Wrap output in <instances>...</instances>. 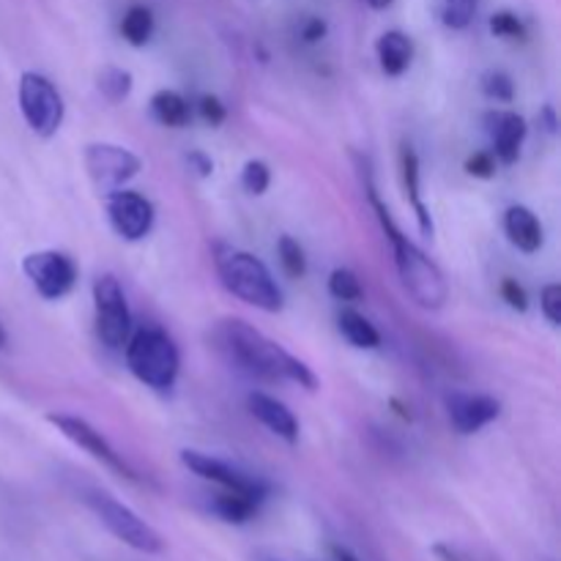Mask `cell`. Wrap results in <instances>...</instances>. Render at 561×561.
Wrapping results in <instances>:
<instances>
[{
    "label": "cell",
    "mask_w": 561,
    "mask_h": 561,
    "mask_svg": "<svg viewBox=\"0 0 561 561\" xmlns=\"http://www.w3.org/2000/svg\"><path fill=\"white\" fill-rule=\"evenodd\" d=\"M211 345L228 365L247 373V376L261 378V381L299 383L307 392L318 389L316 373L305 362L296 359L283 345L274 343L272 337L257 332L241 318H222L211 329Z\"/></svg>",
    "instance_id": "6da1fadb"
},
{
    "label": "cell",
    "mask_w": 561,
    "mask_h": 561,
    "mask_svg": "<svg viewBox=\"0 0 561 561\" xmlns=\"http://www.w3.org/2000/svg\"><path fill=\"white\" fill-rule=\"evenodd\" d=\"M367 195H370L373 208H376L378 219H381L383 233H387L389 244H392L394 266H398L400 283H403L405 294H409L422 310H442L449 299V285L444 272L414 244V241H409V236H403V230H400L398 225L392 222L389 208L381 203L376 186H367Z\"/></svg>",
    "instance_id": "7a4b0ae2"
},
{
    "label": "cell",
    "mask_w": 561,
    "mask_h": 561,
    "mask_svg": "<svg viewBox=\"0 0 561 561\" xmlns=\"http://www.w3.org/2000/svg\"><path fill=\"white\" fill-rule=\"evenodd\" d=\"M214 266H217L222 285L236 299L263 312L283 310V290H279L277 279L272 277V272H268L261 257H255L252 252L236 250V247L217 244L214 247Z\"/></svg>",
    "instance_id": "3957f363"
},
{
    "label": "cell",
    "mask_w": 561,
    "mask_h": 561,
    "mask_svg": "<svg viewBox=\"0 0 561 561\" xmlns=\"http://www.w3.org/2000/svg\"><path fill=\"white\" fill-rule=\"evenodd\" d=\"M124 348L126 367H129V373L137 381L151 389H159V392L173 389L181 370V356L173 340L168 337V332L157 327L137 329L135 334H129Z\"/></svg>",
    "instance_id": "277c9868"
},
{
    "label": "cell",
    "mask_w": 561,
    "mask_h": 561,
    "mask_svg": "<svg viewBox=\"0 0 561 561\" xmlns=\"http://www.w3.org/2000/svg\"><path fill=\"white\" fill-rule=\"evenodd\" d=\"M80 499L82 504L102 520L104 529H107L115 540L124 542V546L135 548V551L140 553H153V557L164 551V540L159 537V531L153 529L151 524H146L135 510L121 504L115 496L99 491V488H85V491L80 493Z\"/></svg>",
    "instance_id": "5b68a950"
},
{
    "label": "cell",
    "mask_w": 561,
    "mask_h": 561,
    "mask_svg": "<svg viewBox=\"0 0 561 561\" xmlns=\"http://www.w3.org/2000/svg\"><path fill=\"white\" fill-rule=\"evenodd\" d=\"M20 110L38 137H53L64 124V99L38 71H25L20 77Z\"/></svg>",
    "instance_id": "8992f818"
},
{
    "label": "cell",
    "mask_w": 561,
    "mask_h": 561,
    "mask_svg": "<svg viewBox=\"0 0 561 561\" xmlns=\"http://www.w3.org/2000/svg\"><path fill=\"white\" fill-rule=\"evenodd\" d=\"M93 310H96V334L110 351H121L131 334V316L126 296L113 274H102L93 283Z\"/></svg>",
    "instance_id": "52a82bcc"
},
{
    "label": "cell",
    "mask_w": 561,
    "mask_h": 561,
    "mask_svg": "<svg viewBox=\"0 0 561 561\" xmlns=\"http://www.w3.org/2000/svg\"><path fill=\"white\" fill-rule=\"evenodd\" d=\"M82 159H85V170L91 181L104 192L126 186L142 168L137 153H131L124 146H115V142H91V146H85Z\"/></svg>",
    "instance_id": "ba28073f"
},
{
    "label": "cell",
    "mask_w": 561,
    "mask_h": 561,
    "mask_svg": "<svg viewBox=\"0 0 561 561\" xmlns=\"http://www.w3.org/2000/svg\"><path fill=\"white\" fill-rule=\"evenodd\" d=\"M22 272L33 283L36 294L47 301H58L64 296H69L77 283L75 261L58 250H42L25 255Z\"/></svg>",
    "instance_id": "9c48e42d"
},
{
    "label": "cell",
    "mask_w": 561,
    "mask_h": 561,
    "mask_svg": "<svg viewBox=\"0 0 561 561\" xmlns=\"http://www.w3.org/2000/svg\"><path fill=\"white\" fill-rule=\"evenodd\" d=\"M181 463H184L192 474L214 482V485H219L222 491L244 493V496H255V499H261V502H266V496H268L266 482L257 480V477H252V474H247V471L236 469V466H230L228 460H219V458H214V455L197 453V449H181Z\"/></svg>",
    "instance_id": "30bf717a"
},
{
    "label": "cell",
    "mask_w": 561,
    "mask_h": 561,
    "mask_svg": "<svg viewBox=\"0 0 561 561\" xmlns=\"http://www.w3.org/2000/svg\"><path fill=\"white\" fill-rule=\"evenodd\" d=\"M47 422L60 433V436L69 438L75 447H80L82 453H88L91 458H96L99 463L107 466L110 471L126 477V480H137L135 469L126 463L124 455L115 453V449L110 447L107 438H104L96 427L88 425L85 420H80V416H71V414H47Z\"/></svg>",
    "instance_id": "8fae6325"
},
{
    "label": "cell",
    "mask_w": 561,
    "mask_h": 561,
    "mask_svg": "<svg viewBox=\"0 0 561 561\" xmlns=\"http://www.w3.org/2000/svg\"><path fill=\"white\" fill-rule=\"evenodd\" d=\"M104 208L115 233L124 241H140L151 233L153 228V206L148 197L131 190L104 192Z\"/></svg>",
    "instance_id": "7c38bea8"
},
{
    "label": "cell",
    "mask_w": 561,
    "mask_h": 561,
    "mask_svg": "<svg viewBox=\"0 0 561 561\" xmlns=\"http://www.w3.org/2000/svg\"><path fill=\"white\" fill-rule=\"evenodd\" d=\"M449 422L460 436H471L488 427L491 422L499 420L502 414V403L491 394H469V392H453L447 398Z\"/></svg>",
    "instance_id": "4fadbf2b"
},
{
    "label": "cell",
    "mask_w": 561,
    "mask_h": 561,
    "mask_svg": "<svg viewBox=\"0 0 561 561\" xmlns=\"http://www.w3.org/2000/svg\"><path fill=\"white\" fill-rule=\"evenodd\" d=\"M485 131L491 137L493 157L499 164H515L526 140V121L513 110H491L485 113Z\"/></svg>",
    "instance_id": "5bb4252c"
},
{
    "label": "cell",
    "mask_w": 561,
    "mask_h": 561,
    "mask_svg": "<svg viewBox=\"0 0 561 561\" xmlns=\"http://www.w3.org/2000/svg\"><path fill=\"white\" fill-rule=\"evenodd\" d=\"M247 409H250V414L255 416L263 427H268L277 438H283V442L288 444L299 442V422H296L294 411H290L283 400L272 398V394L266 392H252L250 398H247Z\"/></svg>",
    "instance_id": "9a60e30c"
},
{
    "label": "cell",
    "mask_w": 561,
    "mask_h": 561,
    "mask_svg": "<svg viewBox=\"0 0 561 561\" xmlns=\"http://www.w3.org/2000/svg\"><path fill=\"white\" fill-rule=\"evenodd\" d=\"M504 230H507L510 241L518 247L526 255H535L542 247L546 236H542V225L537 214L526 206H510L504 214Z\"/></svg>",
    "instance_id": "2e32d148"
},
{
    "label": "cell",
    "mask_w": 561,
    "mask_h": 561,
    "mask_svg": "<svg viewBox=\"0 0 561 561\" xmlns=\"http://www.w3.org/2000/svg\"><path fill=\"white\" fill-rule=\"evenodd\" d=\"M378 64L387 77H400L409 71L411 60H414V44L405 33L400 31H387L376 44Z\"/></svg>",
    "instance_id": "e0dca14e"
},
{
    "label": "cell",
    "mask_w": 561,
    "mask_h": 561,
    "mask_svg": "<svg viewBox=\"0 0 561 561\" xmlns=\"http://www.w3.org/2000/svg\"><path fill=\"white\" fill-rule=\"evenodd\" d=\"M400 164H403V184H405V197L414 206L416 219H420V230L425 236H433V219L431 211L422 203V192H420V157H416L414 148L405 142L403 151H400Z\"/></svg>",
    "instance_id": "ac0fdd59"
},
{
    "label": "cell",
    "mask_w": 561,
    "mask_h": 561,
    "mask_svg": "<svg viewBox=\"0 0 561 561\" xmlns=\"http://www.w3.org/2000/svg\"><path fill=\"white\" fill-rule=\"evenodd\" d=\"M261 504H263L261 499H255V496L222 491L219 496H214L211 513L219 515L222 520H228V524H247V520L255 518L257 510H261Z\"/></svg>",
    "instance_id": "d6986e66"
},
{
    "label": "cell",
    "mask_w": 561,
    "mask_h": 561,
    "mask_svg": "<svg viewBox=\"0 0 561 561\" xmlns=\"http://www.w3.org/2000/svg\"><path fill=\"white\" fill-rule=\"evenodd\" d=\"M151 113L159 124L170 126V129H181L190 124V102L179 91H168V88L151 96Z\"/></svg>",
    "instance_id": "ffe728a7"
},
{
    "label": "cell",
    "mask_w": 561,
    "mask_h": 561,
    "mask_svg": "<svg viewBox=\"0 0 561 561\" xmlns=\"http://www.w3.org/2000/svg\"><path fill=\"white\" fill-rule=\"evenodd\" d=\"M337 327H340V334H343L354 348L373 351L381 345V334H378V329L373 327L365 316H359V312L345 310L343 316H340Z\"/></svg>",
    "instance_id": "44dd1931"
},
{
    "label": "cell",
    "mask_w": 561,
    "mask_h": 561,
    "mask_svg": "<svg viewBox=\"0 0 561 561\" xmlns=\"http://www.w3.org/2000/svg\"><path fill=\"white\" fill-rule=\"evenodd\" d=\"M121 36L131 44V47H142L148 38L153 36V14L146 5H131L121 20Z\"/></svg>",
    "instance_id": "7402d4cb"
},
{
    "label": "cell",
    "mask_w": 561,
    "mask_h": 561,
    "mask_svg": "<svg viewBox=\"0 0 561 561\" xmlns=\"http://www.w3.org/2000/svg\"><path fill=\"white\" fill-rule=\"evenodd\" d=\"M99 91L107 102H124L131 93V75L118 66H107V69L99 71Z\"/></svg>",
    "instance_id": "603a6c76"
},
{
    "label": "cell",
    "mask_w": 561,
    "mask_h": 561,
    "mask_svg": "<svg viewBox=\"0 0 561 561\" xmlns=\"http://www.w3.org/2000/svg\"><path fill=\"white\" fill-rule=\"evenodd\" d=\"M277 255H279V263H283L285 274H288L290 279L305 277V274H307V257H305V250H301V244L294 239V236H279Z\"/></svg>",
    "instance_id": "cb8c5ba5"
},
{
    "label": "cell",
    "mask_w": 561,
    "mask_h": 561,
    "mask_svg": "<svg viewBox=\"0 0 561 561\" xmlns=\"http://www.w3.org/2000/svg\"><path fill=\"white\" fill-rule=\"evenodd\" d=\"M329 294L340 301H359L365 296V288L351 268H334L329 274Z\"/></svg>",
    "instance_id": "d4e9b609"
},
{
    "label": "cell",
    "mask_w": 561,
    "mask_h": 561,
    "mask_svg": "<svg viewBox=\"0 0 561 561\" xmlns=\"http://www.w3.org/2000/svg\"><path fill=\"white\" fill-rule=\"evenodd\" d=\"M477 16V0H442V20L453 31H466Z\"/></svg>",
    "instance_id": "484cf974"
},
{
    "label": "cell",
    "mask_w": 561,
    "mask_h": 561,
    "mask_svg": "<svg viewBox=\"0 0 561 561\" xmlns=\"http://www.w3.org/2000/svg\"><path fill=\"white\" fill-rule=\"evenodd\" d=\"M482 93L493 102H513L515 96V85L513 77L502 69H491L482 75Z\"/></svg>",
    "instance_id": "4316f807"
},
{
    "label": "cell",
    "mask_w": 561,
    "mask_h": 561,
    "mask_svg": "<svg viewBox=\"0 0 561 561\" xmlns=\"http://www.w3.org/2000/svg\"><path fill=\"white\" fill-rule=\"evenodd\" d=\"M268 184H272V170H268V164L261 162V159H250L244 164V170H241V186L250 195H263L268 190Z\"/></svg>",
    "instance_id": "83f0119b"
},
{
    "label": "cell",
    "mask_w": 561,
    "mask_h": 561,
    "mask_svg": "<svg viewBox=\"0 0 561 561\" xmlns=\"http://www.w3.org/2000/svg\"><path fill=\"white\" fill-rule=\"evenodd\" d=\"M491 33L499 38H524V22L513 14V11H499L491 16Z\"/></svg>",
    "instance_id": "f1b7e54d"
},
{
    "label": "cell",
    "mask_w": 561,
    "mask_h": 561,
    "mask_svg": "<svg viewBox=\"0 0 561 561\" xmlns=\"http://www.w3.org/2000/svg\"><path fill=\"white\" fill-rule=\"evenodd\" d=\"M496 168L499 162L491 151H477L466 159V173L474 175V179H493Z\"/></svg>",
    "instance_id": "f546056e"
},
{
    "label": "cell",
    "mask_w": 561,
    "mask_h": 561,
    "mask_svg": "<svg viewBox=\"0 0 561 561\" xmlns=\"http://www.w3.org/2000/svg\"><path fill=\"white\" fill-rule=\"evenodd\" d=\"M540 307H542V316L548 318V323H551V327H559L561 323V285L551 283L542 288Z\"/></svg>",
    "instance_id": "4dcf8cb0"
},
{
    "label": "cell",
    "mask_w": 561,
    "mask_h": 561,
    "mask_svg": "<svg viewBox=\"0 0 561 561\" xmlns=\"http://www.w3.org/2000/svg\"><path fill=\"white\" fill-rule=\"evenodd\" d=\"M502 299L518 312H524L526 307H529V296H526L524 285H518V279H504V283H502Z\"/></svg>",
    "instance_id": "1f68e13d"
},
{
    "label": "cell",
    "mask_w": 561,
    "mask_h": 561,
    "mask_svg": "<svg viewBox=\"0 0 561 561\" xmlns=\"http://www.w3.org/2000/svg\"><path fill=\"white\" fill-rule=\"evenodd\" d=\"M201 115L206 124L219 126L225 118H228V110H225V104L219 102L217 96H203L201 99Z\"/></svg>",
    "instance_id": "d6a6232c"
},
{
    "label": "cell",
    "mask_w": 561,
    "mask_h": 561,
    "mask_svg": "<svg viewBox=\"0 0 561 561\" xmlns=\"http://www.w3.org/2000/svg\"><path fill=\"white\" fill-rule=\"evenodd\" d=\"M186 164H190V170L197 175V179H208V175L214 173V159L203 151L186 153Z\"/></svg>",
    "instance_id": "836d02e7"
},
{
    "label": "cell",
    "mask_w": 561,
    "mask_h": 561,
    "mask_svg": "<svg viewBox=\"0 0 561 561\" xmlns=\"http://www.w3.org/2000/svg\"><path fill=\"white\" fill-rule=\"evenodd\" d=\"M327 36V22L323 20H307L305 27H301V38L305 42H318V38Z\"/></svg>",
    "instance_id": "e575fe53"
},
{
    "label": "cell",
    "mask_w": 561,
    "mask_h": 561,
    "mask_svg": "<svg viewBox=\"0 0 561 561\" xmlns=\"http://www.w3.org/2000/svg\"><path fill=\"white\" fill-rule=\"evenodd\" d=\"M540 124H546V131H557V113H553V107L551 104H548V107H542V113H540Z\"/></svg>",
    "instance_id": "d590c367"
},
{
    "label": "cell",
    "mask_w": 561,
    "mask_h": 561,
    "mask_svg": "<svg viewBox=\"0 0 561 561\" xmlns=\"http://www.w3.org/2000/svg\"><path fill=\"white\" fill-rule=\"evenodd\" d=\"M367 3H370L373 9L381 11V9H387V5H392V0H367Z\"/></svg>",
    "instance_id": "8d00e7d4"
},
{
    "label": "cell",
    "mask_w": 561,
    "mask_h": 561,
    "mask_svg": "<svg viewBox=\"0 0 561 561\" xmlns=\"http://www.w3.org/2000/svg\"><path fill=\"white\" fill-rule=\"evenodd\" d=\"M334 557H337V561H356L348 551H334Z\"/></svg>",
    "instance_id": "74e56055"
},
{
    "label": "cell",
    "mask_w": 561,
    "mask_h": 561,
    "mask_svg": "<svg viewBox=\"0 0 561 561\" xmlns=\"http://www.w3.org/2000/svg\"><path fill=\"white\" fill-rule=\"evenodd\" d=\"M5 345V329H3V323H0V348H3Z\"/></svg>",
    "instance_id": "f35d334b"
}]
</instances>
